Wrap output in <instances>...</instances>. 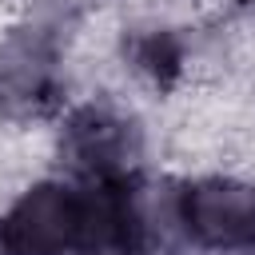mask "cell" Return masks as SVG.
Returning <instances> with one entry per match:
<instances>
[{"label":"cell","instance_id":"6da1fadb","mask_svg":"<svg viewBox=\"0 0 255 255\" xmlns=\"http://www.w3.org/2000/svg\"><path fill=\"white\" fill-rule=\"evenodd\" d=\"M84 227V191L64 183L32 187L0 223L4 255H76Z\"/></svg>","mask_w":255,"mask_h":255},{"label":"cell","instance_id":"7a4b0ae2","mask_svg":"<svg viewBox=\"0 0 255 255\" xmlns=\"http://www.w3.org/2000/svg\"><path fill=\"white\" fill-rule=\"evenodd\" d=\"M183 231L211 251L255 247V187L231 179H203L179 191Z\"/></svg>","mask_w":255,"mask_h":255},{"label":"cell","instance_id":"3957f363","mask_svg":"<svg viewBox=\"0 0 255 255\" xmlns=\"http://www.w3.org/2000/svg\"><path fill=\"white\" fill-rule=\"evenodd\" d=\"M68 159L92 175V179H116L124 175L139 155V131L131 120H124L112 108H80L64 131Z\"/></svg>","mask_w":255,"mask_h":255},{"label":"cell","instance_id":"277c9868","mask_svg":"<svg viewBox=\"0 0 255 255\" xmlns=\"http://www.w3.org/2000/svg\"><path fill=\"white\" fill-rule=\"evenodd\" d=\"M56 100V56L40 36L0 48V112L36 116Z\"/></svg>","mask_w":255,"mask_h":255},{"label":"cell","instance_id":"5b68a950","mask_svg":"<svg viewBox=\"0 0 255 255\" xmlns=\"http://www.w3.org/2000/svg\"><path fill=\"white\" fill-rule=\"evenodd\" d=\"M135 60L147 68V72H171L175 64H179V52L167 44V36H147V40H139L135 44Z\"/></svg>","mask_w":255,"mask_h":255}]
</instances>
